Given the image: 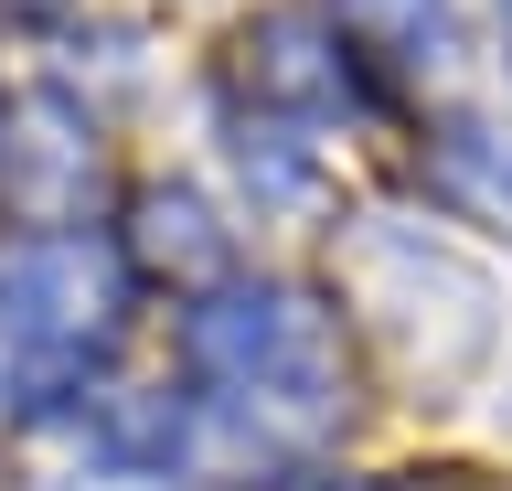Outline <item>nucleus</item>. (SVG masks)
Instances as JSON below:
<instances>
[{
  "label": "nucleus",
  "mask_w": 512,
  "mask_h": 491,
  "mask_svg": "<svg viewBox=\"0 0 512 491\" xmlns=\"http://www.w3.org/2000/svg\"><path fill=\"white\" fill-rule=\"evenodd\" d=\"M342 11H352V22H395L406 43H427V33H438V0H342Z\"/></svg>",
  "instance_id": "39448f33"
},
{
  "label": "nucleus",
  "mask_w": 512,
  "mask_h": 491,
  "mask_svg": "<svg viewBox=\"0 0 512 491\" xmlns=\"http://www.w3.org/2000/svg\"><path fill=\"white\" fill-rule=\"evenodd\" d=\"M0 299H11L22 331L75 342V331H96V310H107V278H96V257L75 235H22V246L0 257Z\"/></svg>",
  "instance_id": "7ed1b4c3"
},
{
  "label": "nucleus",
  "mask_w": 512,
  "mask_h": 491,
  "mask_svg": "<svg viewBox=\"0 0 512 491\" xmlns=\"http://www.w3.org/2000/svg\"><path fill=\"white\" fill-rule=\"evenodd\" d=\"M352 278L374 289V310L406 331L427 363H459V353H480V342H491V278H480L470 257H448L438 235L374 225L363 246H352Z\"/></svg>",
  "instance_id": "f03ea898"
},
{
  "label": "nucleus",
  "mask_w": 512,
  "mask_h": 491,
  "mask_svg": "<svg viewBox=\"0 0 512 491\" xmlns=\"http://www.w3.org/2000/svg\"><path fill=\"white\" fill-rule=\"evenodd\" d=\"M438 161H448V182H459L480 214H502V225H512V139L502 129H448Z\"/></svg>",
  "instance_id": "20e7f679"
},
{
  "label": "nucleus",
  "mask_w": 512,
  "mask_h": 491,
  "mask_svg": "<svg viewBox=\"0 0 512 491\" xmlns=\"http://www.w3.org/2000/svg\"><path fill=\"white\" fill-rule=\"evenodd\" d=\"M192 353L214 363L224 385H246V395H267V406H288V417H331V385H342L320 310H299V299H278V289L192 310Z\"/></svg>",
  "instance_id": "f257e3e1"
}]
</instances>
